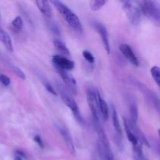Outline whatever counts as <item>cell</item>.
Segmentation results:
<instances>
[{"mask_svg": "<svg viewBox=\"0 0 160 160\" xmlns=\"http://www.w3.org/2000/svg\"><path fill=\"white\" fill-rule=\"evenodd\" d=\"M56 70L58 72V73L60 75L61 78H62V81H64L68 90L73 95H77L78 94V89H77V83L74 78L70 76V74H68L67 71L62 70V69L56 67Z\"/></svg>", "mask_w": 160, "mask_h": 160, "instance_id": "8992f818", "label": "cell"}, {"mask_svg": "<svg viewBox=\"0 0 160 160\" xmlns=\"http://www.w3.org/2000/svg\"><path fill=\"white\" fill-rule=\"evenodd\" d=\"M96 95L97 98H98L100 114H101L103 120H104L105 121H106V120H108V118H109V108H108V105L107 103H106V102L102 98L101 95H100V94L98 93V92H97Z\"/></svg>", "mask_w": 160, "mask_h": 160, "instance_id": "4fadbf2b", "label": "cell"}, {"mask_svg": "<svg viewBox=\"0 0 160 160\" xmlns=\"http://www.w3.org/2000/svg\"><path fill=\"white\" fill-rule=\"evenodd\" d=\"M0 41L3 43V45H5L6 49L9 52H12L13 51V47H12V40H11L10 37H9V34L2 29V28H0Z\"/></svg>", "mask_w": 160, "mask_h": 160, "instance_id": "5bb4252c", "label": "cell"}, {"mask_svg": "<svg viewBox=\"0 0 160 160\" xmlns=\"http://www.w3.org/2000/svg\"><path fill=\"white\" fill-rule=\"evenodd\" d=\"M112 123H113L114 129H115L116 132L118 134V135L120 136V137H121L122 129H121V126H120V120H119V118H118V114H117V112L115 109V108H114V106H112Z\"/></svg>", "mask_w": 160, "mask_h": 160, "instance_id": "2e32d148", "label": "cell"}, {"mask_svg": "<svg viewBox=\"0 0 160 160\" xmlns=\"http://www.w3.org/2000/svg\"><path fill=\"white\" fill-rule=\"evenodd\" d=\"M38 8L43 15L48 18H51L52 17V10L50 6L49 2L44 1V0H38L35 2Z\"/></svg>", "mask_w": 160, "mask_h": 160, "instance_id": "7c38bea8", "label": "cell"}, {"mask_svg": "<svg viewBox=\"0 0 160 160\" xmlns=\"http://www.w3.org/2000/svg\"><path fill=\"white\" fill-rule=\"evenodd\" d=\"M141 11L148 19L159 23L160 19L159 6L157 2L142 1L140 2Z\"/></svg>", "mask_w": 160, "mask_h": 160, "instance_id": "3957f363", "label": "cell"}, {"mask_svg": "<svg viewBox=\"0 0 160 160\" xmlns=\"http://www.w3.org/2000/svg\"><path fill=\"white\" fill-rule=\"evenodd\" d=\"M17 152V154L18 155V156H20H20H23V157L26 158V156H25V154L23 152L17 151V152Z\"/></svg>", "mask_w": 160, "mask_h": 160, "instance_id": "4316f807", "label": "cell"}, {"mask_svg": "<svg viewBox=\"0 0 160 160\" xmlns=\"http://www.w3.org/2000/svg\"><path fill=\"white\" fill-rule=\"evenodd\" d=\"M34 141L36 142V143L38 145V146L40 147V148H44V144H43V142H42V138L40 137V136L38 135H36L34 137Z\"/></svg>", "mask_w": 160, "mask_h": 160, "instance_id": "484cf974", "label": "cell"}, {"mask_svg": "<svg viewBox=\"0 0 160 160\" xmlns=\"http://www.w3.org/2000/svg\"><path fill=\"white\" fill-rule=\"evenodd\" d=\"M130 113H131V121L133 123L137 124L138 112V108L135 102H131L130 104Z\"/></svg>", "mask_w": 160, "mask_h": 160, "instance_id": "ac0fdd59", "label": "cell"}, {"mask_svg": "<svg viewBox=\"0 0 160 160\" xmlns=\"http://www.w3.org/2000/svg\"><path fill=\"white\" fill-rule=\"evenodd\" d=\"M0 82L4 86H9L10 84V79L4 74H0Z\"/></svg>", "mask_w": 160, "mask_h": 160, "instance_id": "d4e9b609", "label": "cell"}, {"mask_svg": "<svg viewBox=\"0 0 160 160\" xmlns=\"http://www.w3.org/2000/svg\"><path fill=\"white\" fill-rule=\"evenodd\" d=\"M87 101L91 112H92V115H93L94 120H99L100 112L98 98H97L96 93L92 89H88L87 91Z\"/></svg>", "mask_w": 160, "mask_h": 160, "instance_id": "5b68a950", "label": "cell"}, {"mask_svg": "<svg viewBox=\"0 0 160 160\" xmlns=\"http://www.w3.org/2000/svg\"><path fill=\"white\" fill-rule=\"evenodd\" d=\"M123 122H124V128H125V131H126V134H127V136H128V140L132 143L133 146L137 145V144L138 143V140L136 136L133 134L132 131H131V129H130L128 120H127L126 119H124V120H123Z\"/></svg>", "mask_w": 160, "mask_h": 160, "instance_id": "e0dca14e", "label": "cell"}, {"mask_svg": "<svg viewBox=\"0 0 160 160\" xmlns=\"http://www.w3.org/2000/svg\"><path fill=\"white\" fill-rule=\"evenodd\" d=\"M83 56H84V59L88 61V62H91V63H94L95 62V57L93 56V55L88 51H84L82 52Z\"/></svg>", "mask_w": 160, "mask_h": 160, "instance_id": "603a6c76", "label": "cell"}, {"mask_svg": "<svg viewBox=\"0 0 160 160\" xmlns=\"http://www.w3.org/2000/svg\"><path fill=\"white\" fill-rule=\"evenodd\" d=\"M59 132H60L61 135H62V138H63L64 142H65L66 145H67V148L70 151V154L73 156H76V151H75L74 145H73V140H72V138L70 136V133L67 131L64 128H60L59 129Z\"/></svg>", "mask_w": 160, "mask_h": 160, "instance_id": "8fae6325", "label": "cell"}, {"mask_svg": "<svg viewBox=\"0 0 160 160\" xmlns=\"http://www.w3.org/2000/svg\"><path fill=\"white\" fill-rule=\"evenodd\" d=\"M14 160H22V159H21V157H20V156H16Z\"/></svg>", "mask_w": 160, "mask_h": 160, "instance_id": "83f0119b", "label": "cell"}, {"mask_svg": "<svg viewBox=\"0 0 160 160\" xmlns=\"http://www.w3.org/2000/svg\"><path fill=\"white\" fill-rule=\"evenodd\" d=\"M52 62L55 67H59L64 70H70L74 67V62L73 61L58 55L53 56Z\"/></svg>", "mask_w": 160, "mask_h": 160, "instance_id": "52a82bcc", "label": "cell"}, {"mask_svg": "<svg viewBox=\"0 0 160 160\" xmlns=\"http://www.w3.org/2000/svg\"><path fill=\"white\" fill-rule=\"evenodd\" d=\"M107 1L106 0H94L90 2V7L93 11H98L104 6Z\"/></svg>", "mask_w": 160, "mask_h": 160, "instance_id": "d6986e66", "label": "cell"}, {"mask_svg": "<svg viewBox=\"0 0 160 160\" xmlns=\"http://www.w3.org/2000/svg\"><path fill=\"white\" fill-rule=\"evenodd\" d=\"M128 122V125H129L130 129H131V131H132L133 134L136 136L139 142H142V144H144V145H145L146 146L150 147L149 142H148V141L147 140L146 137H145V135L144 134V133L142 132V130L138 127V125L135 124V123H133L131 120H129V121Z\"/></svg>", "mask_w": 160, "mask_h": 160, "instance_id": "9c48e42d", "label": "cell"}, {"mask_svg": "<svg viewBox=\"0 0 160 160\" xmlns=\"http://www.w3.org/2000/svg\"><path fill=\"white\" fill-rule=\"evenodd\" d=\"M151 74L152 78L154 79V81H156V84L158 86H160V71L159 67H152L151 69Z\"/></svg>", "mask_w": 160, "mask_h": 160, "instance_id": "ffe728a7", "label": "cell"}, {"mask_svg": "<svg viewBox=\"0 0 160 160\" xmlns=\"http://www.w3.org/2000/svg\"><path fill=\"white\" fill-rule=\"evenodd\" d=\"M12 28L15 30L16 31H20L22 28H23V20L20 17H17L13 20L12 21Z\"/></svg>", "mask_w": 160, "mask_h": 160, "instance_id": "44dd1931", "label": "cell"}, {"mask_svg": "<svg viewBox=\"0 0 160 160\" xmlns=\"http://www.w3.org/2000/svg\"><path fill=\"white\" fill-rule=\"evenodd\" d=\"M11 68H12V70L13 71V73H15L17 77H19V78H21V79H23V80L25 79V78H26V77H25L24 73H23V72L22 71L20 68H19V67H16V66H12V67H11Z\"/></svg>", "mask_w": 160, "mask_h": 160, "instance_id": "7402d4cb", "label": "cell"}, {"mask_svg": "<svg viewBox=\"0 0 160 160\" xmlns=\"http://www.w3.org/2000/svg\"><path fill=\"white\" fill-rule=\"evenodd\" d=\"M95 28H96L97 31H98V34L101 36L102 41L103 45H104V48L106 49L107 54L110 53V47H109V37H108V32L106 28L103 26L101 23H97L95 25Z\"/></svg>", "mask_w": 160, "mask_h": 160, "instance_id": "30bf717a", "label": "cell"}, {"mask_svg": "<svg viewBox=\"0 0 160 160\" xmlns=\"http://www.w3.org/2000/svg\"><path fill=\"white\" fill-rule=\"evenodd\" d=\"M120 50L122 54L124 56V57L135 67H138L139 66V61L138 59L137 56L134 55V52L131 49V47L127 44H122L120 46Z\"/></svg>", "mask_w": 160, "mask_h": 160, "instance_id": "ba28073f", "label": "cell"}, {"mask_svg": "<svg viewBox=\"0 0 160 160\" xmlns=\"http://www.w3.org/2000/svg\"><path fill=\"white\" fill-rule=\"evenodd\" d=\"M49 3H52V5H54L56 9L59 11V13L63 17L64 20L68 23V24L70 25L71 28H73V29L81 31V21H80L78 16H77L73 11L70 10V9H69L66 5H64L63 3L60 1H56V0H54V1L49 2Z\"/></svg>", "mask_w": 160, "mask_h": 160, "instance_id": "6da1fadb", "label": "cell"}, {"mask_svg": "<svg viewBox=\"0 0 160 160\" xmlns=\"http://www.w3.org/2000/svg\"><path fill=\"white\" fill-rule=\"evenodd\" d=\"M44 86H45V89H46L48 92H50L52 95H56V96L58 95L57 92H56V90L54 89V88L52 87V85L49 82H48V81H44Z\"/></svg>", "mask_w": 160, "mask_h": 160, "instance_id": "cb8c5ba5", "label": "cell"}, {"mask_svg": "<svg viewBox=\"0 0 160 160\" xmlns=\"http://www.w3.org/2000/svg\"><path fill=\"white\" fill-rule=\"evenodd\" d=\"M123 9L130 21L134 25H138L141 20L140 2L137 1H124Z\"/></svg>", "mask_w": 160, "mask_h": 160, "instance_id": "7a4b0ae2", "label": "cell"}, {"mask_svg": "<svg viewBox=\"0 0 160 160\" xmlns=\"http://www.w3.org/2000/svg\"><path fill=\"white\" fill-rule=\"evenodd\" d=\"M58 89H59V94H60V96L63 102L67 105V106L70 108V110L72 111V112L74 115V117H76L77 120L79 122H82L83 120L82 117H81V112H80V109L75 100L66 92V90L63 88L62 85H58Z\"/></svg>", "mask_w": 160, "mask_h": 160, "instance_id": "277c9868", "label": "cell"}, {"mask_svg": "<svg viewBox=\"0 0 160 160\" xmlns=\"http://www.w3.org/2000/svg\"><path fill=\"white\" fill-rule=\"evenodd\" d=\"M53 44H54V46L56 48V49L57 50L58 52L61 53V54L64 55L66 56H68L70 55V50L65 45V44L62 42H61L60 40H58V39H56V40L53 41Z\"/></svg>", "mask_w": 160, "mask_h": 160, "instance_id": "9a60e30c", "label": "cell"}]
</instances>
